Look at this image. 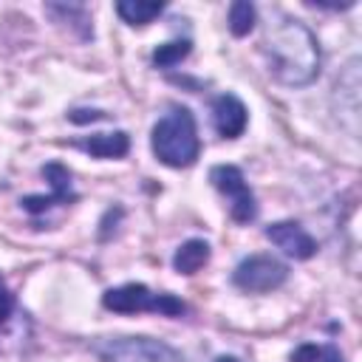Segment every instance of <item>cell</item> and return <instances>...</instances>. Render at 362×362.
<instances>
[{"label":"cell","mask_w":362,"mask_h":362,"mask_svg":"<svg viewBox=\"0 0 362 362\" xmlns=\"http://www.w3.org/2000/svg\"><path fill=\"white\" fill-rule=\"evenodd\" d=\"M263 51L269 71L277 82L288 88L311 85L320 74V42L311 28L300 20H283L266 31Z\"/></svg>","instance_id":"1"},{"label":"cell","mask_w":362,"mask_h":362,"mask_svg":"<svg viewBox=\"0 0 362 362\" xmlns=\"http://www.w3.org/2000/svg\"><path fill=\"white\" fill-rule=\"evenodd\" d=\"M150 147L156 158L167 167H192L201 153L195 116L187 107H170V113H164L153 124Z\"/></svg>","instance_id":"2"},{"label":"cell","mask_w":362,"mask_h":362,"mask_svg":"<svg viewBox=\"0 0 362 362\" xmlns=\"http://www.w3.org/2000/svg\"><path fill=\"white\" fill-rule=\"evenodd\" d=\"M102 305L116 314H136V311H156L164 317H181L187 311L184 300L173 294H153L144 283H124L116 288H107L102 294Z\"/></svg>","instance_id":"3"},{"label":"cell","mask_w":362,"mask_h":362,"mask_svg":"<svg viewBox=\"0 0 362 362\" xmlns=\"http://www.w3.org/2000/svg\"><path fill=\"white\" fill-rule=\"evenodd\" d=\"M93 351L102 362H184L175 348L150 337H107Z\"/></svg>","instance_id":"4"},{"label":"cell","mask_w":362,"mask_h":362,"mask_svg":"<svg viewBox=\"0 0 362 362\" xmlns=\"http://www.w3.org/2000/svg\"><path fill=\"white\" fill-rule=\"evenodd\" d=\"M286 280H288V266L272 255H252V257L240 260L232 272V283L240 291H252V294L272 291V288L283 286Z\"/></svg>","instance_id":"5"},{"label":"cell","mask_w":362,"mask_h":362,"mask_svg":"<svg viewBox=\"0 0 362 362\" xmlns=\"http://www.w3.org/2000/svg\"><path fill=\"white\" fill-rule=\"evenodd\" d=\"M209 181L218 192L229 195L232 204H229V215L238 221V223H249L255 221L257 215V204H255V195L243 178V173L235 167V164H218L209 170Z\"/></svg>","instance_id":"6"},{"label":"cell","mask_w":362,"mask_h":362,"mask_svg":"<svg viewBox=\"0 0 362 362\" xmlns=\"http://www.w3.org/2000/svg\"><path fill=\"white\" fill-rule=\"evenodd\" d=\"M42 175H45L48 184H51V195H25V198L20 201L23 209L31 212V215H40V212L51 209L54 204H71V201L76 198V192L71 189V173H68V167L51 161V164L42 167Z\"/></svg>","instance_id":"7"},{"label":"cell","mask_w":362,"mask_h":362,"mask_svg":"<svg viewBox=\"0 0 362 362\" xmlns=\"http://www.w3.org/2000/svg\"><path fill=\"white\" fill-rule=\"evenodd\" d=\"M266 238L294 260H308L317 252V240L297 221H277L266 226Z\"/></svg>","instance_id":"8"},{"label":"cell","mask_w":362,"mask_h":362,"mask_svg":"<svg viewBox=\"0 0 362 362\" xmlns=\"http://www.w3.org/2000/svg\"><path fill=\"white\" fill-rule=\"evenodd\" d=\"M246 122H249L246 105H243L235 93H221V96L212 102V124H215L218 136H223V139H238V136L246 130Z\"/></svg>","instance_id":"9"},{"label":"cell","mask_w":362,"mask_h":362,"mask_svg":"<svg viewBox=\"0 0 362 362\" xmlns=\"http://www.w3.org/2000/svg\"><path fill=\"white\" fill-rule=\"evenodd\" d=\"M79 150L90 153L93 158H122L130 150V136L124 130H113V133H93L76 141Z\"/></svg>","instance_id":"10"},{"label":"cell","mask_w":362,"mask_h":362,"mask_svg":"<svg viewBox=\"0 0 362 362\" xmlns=\"http://www.w3.org/2000/svg\"><path fill=\"white\" fill-rule=\"evenodd\" d=\"M209 260V243L201 238H192L187 243H181L173 255V269L178 274H195L204 263Z\"/></svg>","instance_id":"11"},{"label":"cell","mask_w":362,"mask_h":362,"mask_svg":"<svg viewBox=\"0 0 362 362\" xmlns=\"http://www.w3.org/2000/svg\"><path fill=\"white\" fill-rule=\"evenodd\" d=\"M161 11H164V3H147V0H122V3H116V14L127 25H147Z\"/></svg>","instance_id":"12"},{"label":"cell","mask_w":362,"mask_h":362,"mask_svg":"<svg viewBox=\"0 0 362 362\" xmlns=\"http://www.w3.org/2000/svg\"><path fill=\"white\" fill-rule=\"evenodd\" d=\"M48 14H54L59 23L68 20L74 28H79V37L82 40H90L93 37V28H90V17L85 11V6H76V3H48L45 6Z\"/></svg>","instance_id":"13"},{"label":"cell","mask_w":362,"mask_h":362,"mask_svg":"<svg viewBox=\"0 0 362 362\" xmlns=\"http://www.w3.org/2000/svg\"><path fill=\"white\" fill-rule=\"evenodd\" d=\"M255 20H257V14L249 0H235L229 6V31L235 37H246L255 28Z\"/></svg>","instance_id":"14"},{"label":"cell","mask_w":362,"mask_h":362,"mask_svg":"<svg viewBox=\"0 0 362 362\" xmlns=\"http://www.w3.org/2000/svg\"><path fill=\"white\" fill-rule=\"evenodd\" d=\"M192 51V42L189 40H173V42H164L153 51V65L156 68H173L178 65L181 59H187Z\"/></svg>","instance_id":"15"},{"label":"cell","mask_w":362,"mask_h":362,"mask_svg":"<svg viewBox=\"0 0 362 362\" xmlns=\"http://www.w3.org/2000/svg\"><path fill=\"white\" fill-rule=\"evenodd\" d=\"M11 311H14V294L8 291V286H6V280L0 277V325L11 317Z\"/></svg>","instance_id":"16"},{"label":"cell","mask_w":362,"mask_h":362,"mask_svg":"<svg viewBox=\"0 0 362 362\" xmlns=\"http://www.w3.org/2000/svg\"><path fill=\"white\" fill-rule=\"evenodd\" d=\"M105 116H107L105 110H88V107H76V110H71V113H68V119H71V122H76V124L99 122V119H105Z\"/></svg>","instance_id":"17"},{"label":"cell","mask_w":362,"mask_h":362,"mask_svg":"<svg viewBox=\"0 0 362 362\" xmlns=\"http://www.w3.org/2000/svg\"><path fill=\"white\" fill-rule=\"evenodd\" d=\"M317 359H320V345H314V342H303L291 354V362H317Z\"/></svg>","instance_id":"18"},{"label":"cell","mask_w":362,"mask_h":362,"mask_svg":"<svg viewBox=\"0 0 362 362\" xmlns=\"http://www.w3.org/2000/svg\"><path fill=\"white\" fill-rule=\"evenodd\" d=\"M317 362H345L337 345H320V359Z\"/></svg>","instance_id":"19"},{"label":"cell","mask_w":362,"mask_h":362,"mask_svg":"<svg viewBox=\"0 0 362 362\" xmlns=\"http://www.w3.org/2000/svg\"><path fill=\"white\" fill-rule=\"evenodd\" d=\"M215 362H238V359H235V356H218Z\"/></svg>","instance_id":"20"}]
</instances>
